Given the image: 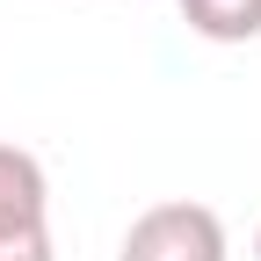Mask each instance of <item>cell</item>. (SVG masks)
<instances>
[{"label":"cell","mask_w":261,"mask_h":261,"mask_svg":"<svg viewBox=\"0 0 261 261\" xmlns=\"http://www.w3.org/2000/svg\"><path fill=\"white\" fill-rule=\"evenodd\" d=\"M116 261H232V240H225V218L211 203L167 196V203H152V211L130 218Z\"/></svg>","instance_id":"cell-1"},{"label":"cell","mask_w":261,"mask_h":261,"mask_svg":"<svg viewBox=\"0 0 261 261\" xmlns=\"http://www.w3.org/2000/svg\"><path fill=\"white\" fill-rule=\"evenodd\" d=\"M0 218H51V174L22 145H0Z\"/></svg>","instance_id":"cell-2"},{"label":"cell","mask_w":261,"mask_h":261,"mask_svg":"<svg viewBox=\"0 0 261 261\" xmlns=\"http://www.w3.org/2000/svg\"><path fill=\"white\" fill-rule=\"evenodd\" d=\"M181 22L203 44H254L261 37V0H181Z\"/></svg>","instance_id":"cell-3"},{"label":"cell","mask_w":261,"mask_h":261,"mask_svg":"<svg viewBox=\"0 0 261 261\" xmlns=\"http://www.w3.org/2000/svg\"><path fill=\"white\" fill-rule=\"evenodd\" d=\"M0 261H58L51 218H0Z\"/></svg>","instance_id":"cell-4"},{"label":"cell","mask_w":261,"mask_h":261,"mask_svg":"<svg viewBox=\"0 0 261 261\" xmlns=\"http://www.w3.org/2000/svg\"><path fill=\"white\" fill-rule=\"evenodd\" d=\"M254 261H261V232H254Z\"/></svg>","instance_id":"cell-5"}]
</instances>
